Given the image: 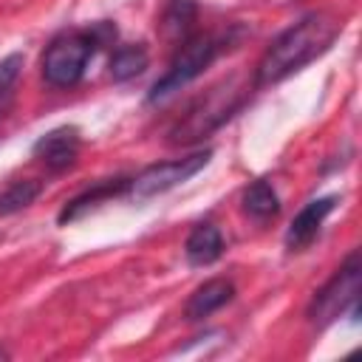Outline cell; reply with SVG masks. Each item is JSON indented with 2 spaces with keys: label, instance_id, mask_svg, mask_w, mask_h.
Here are the masks:
<instances>
[{
  "label": "cell",
  "instance_id": "obj_4",
  "mask_svg": "<svg viewBox=\"0 0 362 362\" xmlns=\"http://www.w3.org/2000/svg\"><path fill=\"white\" fill-rule=\"evenodd\" d=\"M359 288H362V269H359V255L354 252L339 266V272L314 294V300L308 305V320L314 325L325 328L328 322H334L337 317H342L348 308L356 314Z\"/></svg>",
  "mask_w": 362,
  "mask_h": 362
},
{
  "label": "cell",
  "instance_id": "obj_8",
  "mask_svg": "<svg viewBox=\"0 0 362 362\" xmlns=\"http://www.w3.org/2000/svg\"><path fill=\"white\" fill-rule=\"evenodd\" d=\"M76 153H79V130L76 127H57L34 144V156L42 158L45 167H51V170L71 167L76 161Z\"/></svg>",
  "mask_w": 362,
  "mask_h": 362
},
{
  "label": "cell",
  "instance_id": "obj_13",
  "mask_svg": "<svg viewBox=\"0 0 362 362\" xmlns=\"http://www.w3.org/2000/svg\"><path fill=\"white\" fill-rule=\"evenodd\" d=\"M243 209L246 215H252L255 221H269L280 212V201L277 192L272 189L269 181H252L243 192Z\"/></svg>",
  "mask_w": 362,
  "mask_h": 362
},
{
  "label": "cell",
  "instance_id": "obj_17",
  "mask_svg": "<svg viewBox=\"0 0 362 362\" xmlns=\"http://www.w3.org/2000/svg\"><path fill=\"white\" fill-rule=\"evenodd\" d=\"M8 107H11V93L6 90V93H0V119L8 113Z\"/></svg>",
  "mask_w": 362,
  "mask_h": 362
},
{
  "label": "cell",
  "instance_id": "obj_9",
  "mask_svg": "<svg viewBox=\"0 0 362 362\" xmlns=\"http://www.w3.org/2000/svg\"><path fill=\"white\" fill-rule=\"evenodd\" d=\"M232 297H235L232 280H226V277H212V280L201 283V286L189 294V300H187V305H184V317L192 320V322H195V320H204V317L215 314L218 308H223Z\"/></svg>",
  "mask_w": 362,
  "mask_h": 362
},
{
  "label": "cell",
  "instance_id": "obj_12",
  "mask_svg": "<svg viewBox=\"0 0 362 362\" xmlns=\"http://www.w3.org/2000/svg\"><path fill=\"white\" fill-rule=\"evenodd\" d=\"M150 65L147 48L144 45H122L113 57H110V79L113 82H127L136 79L139 74H144Z\"/></svg>",
  "mask_w": 362,
  "mask_h": 362
},
{
  "label": "cell",
  "instance_id": "obj_11",
  "mask_svg": "<svg viewBox=\"0 0 362 362\" xmlns=\"http://www.w3.org/2000/svg\"><path fill=\"white\" fill-rule=\"evenodd\" d=\"M187 257L192 266H209L223 255V238L215 223H198L187 235Z\"/></svg>",
  "mask_w": 362,
  "mask_h": 362
},
{
  "label": "cell",
  "instance_id": "obj_5",
  "mask_svg": "<svg viewBox=\"0 0 362 362\" xmlns=\"http://www.w3.org/2000/svg\"><path fill=\"white\" fill-rule=\"evenodd\" d=\"M93 40L88 37V31H71L57 37L45 54H42V76L48 85L54 88H71L82 79L85 65L93 54Z\"/></svg>",
  "mask_w": 362,
  "mask_h": 362
},
{
  "label": "cell",
  "instance_id": "obj_15",
  "mask_svg": "<svg viewBox=\"0 0 362 362\" xmlns=\"http://www.w3.org/2000/svg\"><path fill=\"white\" fill-rule=\"evenodd\" d=\"M40 189H42L40 181H31V178L14 181L11 187H6L0 192V215H14V212L25 209L28 204H34V198L40 195Z\"/></svg>",
  "mask_w": 362,
  "mask_h": 362
},
{
  "label": "cell",
  "instance_id": "obj_7",
  "mask_svg": "<svg viewBox=\"0 0 362 362\" xmlns=\"http://www.w3.org/2000/svg\"><path fill=\"white\" fill-rule=\"evenodd\" d=\"M334 204H337L334 195H328V198H317V201L305 204V206L294 215V221H291V226H288V232H286V246H288L291 252L305 249V246L317 238V232H320L325 215L334 209Z\"/></svg>",
  "mask_w": 362,
  "mask_h": 362
},
{
  "label": "cell",
  "instance_id": "obj_6",
  "mask_svg": "<svg viewBox=\"0 0 362 362\" xmlns=\"http://www.w3.org/2000/svg\"><path fill=\"white\" fill-rule=\"evenodd\" d=\"M209 150H201V153H192L187 158H173V161H158V164H150L144 167L136 178H130V192L136 198H153V195H161L178 184H184L187 178H192L198 170L206 167L209 161Z\"/></svg>",
  "mask_w": 362,
  "mask_h": 362
},
{
  "label": "cell",
  "instance_id": "obj_3",
  "mask_svg": "<svg viewBox=\"0 0 362 362\" xmlns=\"http://www.w3.org/2000/svg\"><path fill=\"white\" fill-rule=\"evenodd\" d=\"M221 51V42L218 37L212 34H195V37H187L178 48V54L173 57L167 74L153 85L150 90V102H161L167 96H173L175 90H181L184 85H189L195 76L204 74V68L212 65V59L218 57Z\"/></svg>",
  "mask_w": 362,
  "mask_h": 362
},
{
  "label": "cell",
  "instance_id": "obj_1",
  "mask_svg": "<svg viewBox=\"0 0 362 362\" xmlns=\"http://www.w3.org/2000/svg\"><path fill=\"white\" fill-rule=\"evenodd\" d=\"M342 31V20H337L328 11H314L288 25L272 45L263 51L257 68H255V85L266 88L274 82H283L311 59H317L322 51L331 48L337 34Z\"/></svg>",
  "mask_w": 362,
  "mask_h": 362
},
{
  "label": "cell",
  "instance_id": "obj_16",
  "mask_svg": "<svg viewBox=\"0 0 362 362\" xmlns=\"http://www.w3.org/2000/svg\"><path fill=\"white\" fill-rule=\"evenodd\" d=\"M20 68H23V54H8V57L0 62V93L11 90L14 79L20 76Z\"/></svg>",
  "mask_w": 362,
  "mask_h": 362
},
{
  "label": "cell",
  "instance_id": "obj_2",
  "mask_svg": "<svg viewBox=\"0 0 362 362\" xmlns=\"http://www.w3.org/2000/svg\"><path fill=\"white\" fill-rule=\"evenodd\" d=\"M240 102H243V88H238L232 79L212 88L170 130V144H195V141L206 139L212 130H218L240 107Z\"/></svg>",
  "mask_w": 362,
  "mask_h": 362
},
{
  "label": "cell",
  "instance_id": "obj_10",
  "mask_svg": "<svg viewBox=\"0 0 362 362\" xmlns=\"http://www.w3.org/2000/svg\"><path fill=\"white\" fill-rule=\"evenodd\" d=\"M195 17H198L195 0H167L158 17V34L167 42H184L192 31Z\"/></svg>",
  "mask_w": 362,
  "mask_h": 362
},
{
  "label": "cell",
  "instance_id": "obj_14",
  "mask_svg": "<svg viewBox=\"0 0 362 362\" xmlns=\"http://www.w3.org/2000/svg\"><path fill=\"white\" fill-rule=\"evenodd\" d=\"M130 181L127 178H116V181H105V184H99V187H93V189H88V192H82V195H76L65 209H62V215H59V221L65 223V221H74V218H79L82 212H88L90 206H96L102 198H110V195H116V192H122L124 187H127Z\"/></svg>",
  "mask_w": 362,
  "mask_h": 362
}]
</instances>
